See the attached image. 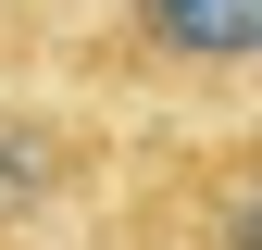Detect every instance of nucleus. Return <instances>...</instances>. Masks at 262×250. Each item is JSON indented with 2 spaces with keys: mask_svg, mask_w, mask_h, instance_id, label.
Listing matches in <instances>:
<instances>
[{
  "mask_svg": "<svg viewBox=\"0 0 262 250\" xmlns=\"http://www.w3.org/2000/svg\"><path fill=\"white\" fill-rule=\"evenodd\" d=\"M0 88H62L113 125L262 113V0H0Z\"/></svg>",
  "mask_w": 262,
  "mask_h": 250,
  "instance_id": "1",
  "label": "nucleus"
},
{
  "mask_svg": "<svg viewBox=\"0 0 262 250\" xmlns=\"http://www.w3.org/2000/svg\"><path fill=\"white\" fill-rule=\"evenodd\" d=\"M113 250H262V138L237 125H138L100 200Z\"/></svg>",
  "mask_w": 262,
  "mask_h": 250,
  "instance_id": "2",
  "label": "nucleus"
},
{
  "mask_svg": "<svg viewBox=\"0 0 262 250\" xmlns=\"http://www.w3.org/2000/svg\"><path fill=\"white\" fill-rule=\"evenodd\" d=\"M125 138L138 125L62 100V88H0V238H62V225H100Z\"/></svg>",
  "mask_w": 262,
  "mask_h": 250,
  "instance_id": "3",
  "label": "nucleus"
},
{
  "mask_svg": "<svg viewBox=\"0 0 262 250\" xmlns=\"http://www.w3.org/2000/svg\"><path fill=\"white\" fill-rule=\"evenodd\" d=\"M0 250H50V238H0Z\"/></svg>",
  "mask_w": 262,
  "mask_h": 250,
  "instance_id": "4",
  "label": "nucleus"
},
{
  "mask_svg": "<svg viewBox=\"0 0 262 250\" xmlns=\"http://www.w3.org/2000/svg\"><path fill=\"white\" fill-rule=\"evenodd\" d=\"M250 138H262V113H250Z\"/></svg>",
  "mask_w": 262,
  "mask_h": 250,
  "instance_id": "5",
  "label": "nucleus"
}]
</instances>
